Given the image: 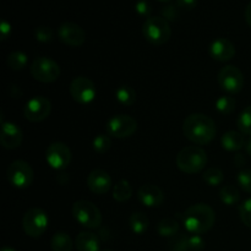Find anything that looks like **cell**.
<instances>
[{
  "label": "cell",
  "instance_id": "cell-1",
  "mask_svg": "<svg viewBox=\"0 0 251 251\" xmlns=\"http://www.w3.org/2000/svg\"><path fill=\"white\" fill-rule=\"evenodd\" d=\"M183 132L194 144L206 145L215 139L217 130L215 122L208 115L194 113L184 120Z\"/></svg>",
  "mask_w": 251,
  "mask_h": 251
},
{
  "label": "cell",
  "instance_id": "cell-2",
  "mask_svg": "<svg viewBox=\"0 0 251 251\" xmlns=\"http://www.w3.org/2000/svg\"><path fill=\"white\" fill-rule=\"evenodd\" d=\"M216 221L215 211L206 203H196L190 206L183 216L185 229L190 234L200 235L208 232Z\"/></svg>",
  "mask_w": 251,
  "mask_h": 251
},
{
  "label": "cell",
  "instance_id": "cell-3",
  "mask_svg": "<svg viewBox=\"0 0 251 251\" xmlns=\"http://www.w3.org/2000/svg\"><path fill=\"white\" fill-rule=\"evenodd\" d=\"M206 164H207V154L199 146L185 147L176 156V166L184 173H199L205 169Z\"/></svg>",
  "mask_w": 251,
  "mask_h": 251
},
{
  "label": "cell",
  "instance_id": "cell-4",
  "mask_svg": "<svg viewBox=\"0 0 251 251\" xmlns=\"http://www.w3.org/2000/svg\"><path fill=\"white\" fill-rule=\"evenodd\" d=\"M142 33L150 43L161 46L167 43L171 38L172 29L168 21L162 16H151L145 21Z\"/></svg>",
  "mask_w": 251,
  "mask_h": 251
},
{
  "label": "cell",
  "instance_id": "cell-5",
  "mask_svg": "<svg viewBox=\"0 0 251 251\" xmlns=\"http://www.w3.org/2000/svg\"><path fill=\"white\" fill-rule=\"evenodd\" d=\"M73 216L82 227L87 229H96L102 225V213L100 208L90 201H76L73 205Z\"/></svg>",
  "mask_w": 251,
  "mask_h": 251
},
{
  "label": "cell",
  "instance_id": "cell-6",
  "mask_svg": "<svg viewBox=\"0 0 251 251\" xmlns=\"http://www.w3.org/2000/svg\"><path fill=\"white\" fill-rule=\"evenodd\" d=\"M48 216L41 208H31L27 211L22 218V228L28 237H42L48 228Z\"/></svg>",
  "mask_w": 251,
  "mask_h": 251
},
{
  "label": "cell",
  "instance_id": "cell-7",
  "mask_svg": "<svg viewBox=\"0 0 251 251\" xmlns=\"http://www.w3.org/2000/svg\"><path fill=\"white\" fill-rule=\"evenodd\" d=\"M31 74L34 80L43 83H51L60 76V68L58 64L47 56H38L31 65Z\"/></svg>",
  "mask_w": 251,
  "mask_h": 251
},
{
  "label": "cell",
  "instance_id": "cell-8",
  "mask_svg": "<svg viewBox=\"0 0 251 251\" xmlns=\"http://www.w3.org/2000/svg\"><path fill=\"white\" fill-rule=\"evenodd\" d=\"M7 180L14 188L26 189L33 183L34 173L32 167L25 161H14L6 171Z\"/></svg>",
  "mask_w": 251,
  "mask_h": 251
},
{
  "label": "cell",
  "instance_id": "cell-9",
  "mask_svg": "<svg viewBox=\"0 0 251 251\" xmlns=\"http://www.w3.org/2000/svg\"><path fill=\"white\" fill-rule=\"evenodd\" d=\"M137 130V122L126 114L114 115L107 123V132L117 139H126L132 136Z\"/></svg>",
  "mask_w": 251,
  "mask_h": 251
},
{
  "label": "cell",
  "instance_id": "cell-10",
  "mask_svg": "<svg viewBox=\"0 0 251 251\" xmlns=\"http://www.w3.org/2000/svg\"><path fill=\"white\" fill-rule=\"evenodd\" d=\"M69 91H70L73 100L80 104H90L91 102H93L96 95H97L95 83L90 78L83 77V76L74 78L71 81Z\"/></svg>",
  "mask_w": 251,
  "mask_h": 251
},
{
  "label": "cell",
  "instance_id": "cell-11",
  "mask_svg": "<svg viewBox=\"0 0 251 251\" xmlns=\"http://www.w3.org/2000/svg\"><path fill=\"white\" fill-rule=\"evenodd\" d=\"M218 83L228 93H238L244 87V75L234 65H227L218 73Z\"/></svg>",
  "mask_w": 251,
  "mask_h": 251
},
{
  "label": "cell",
  "instance_id": "cell-12",
  "mask_svg": "<svg viewBox=\"0 0 251 251\" xmlns=\"http://www.w3.org/2000/svg\"><path fill=\"white\" fill-rule=\"evenodd\" d=\"M51 103L48 98L43 96H36L27 100L24 108V114L27 120L32 123H38L47 119L50 114Z\"/></svg>",
  "mask_w": 251,
  "mask_h": 251
},
{
  "label": "cell",
  "instance_id": "cell-13",
  "mask_svg": "<svg viewBox=\"0 0 251 251\" xmlns=\"http://www.w3.org/2000/svg\"><path fill=\"white\" fill-rule=\"evenodd\" d=\"M47 163L56 171H63L70 164L71 151L64 142H53L46 151Z\"/></svg>",
  "mask_w": 251,
  "mask_h": 251
},
{
  "label": "cell",
  "instance_id": "cell-14",
  "mask_svg": "<svg viewBox=\"0 0 251 251\" xmlns=\"http://www.w3.org/2000/svg\"><path fill=\"white\" fill-rule=\"evenodd\" d=\"M58 36L63 43L71 47H80L85 43L86 33L75 22H64L59 26Z\"/></svg>",
  "mask_w": 251,
  "mask_h": 251
},
{
  "label": "cell",
  "instance_id": "cell-15",
  "mask_svg": "<svg viewBox=\"0 0 251 251\" xmlns=\"http://www.w3.org/2000/svg\"><path fill=\"white\" fill-rule=\"evenodd\" d=\"M137 199L144 206L150 208L159 207L163 203V191L153 184H145L137 191Z\"/></svg>",
  "mask_w": 251,
  "mask_h": 251
},
{
  "label": "cell",
  "instance_id": "cell-16",
  "mask_svg": "<svg viewBox=\"0 0 251 251\" xmlns=\"http://www.w3.org/2000/svg\"><path fill=\"white\" fill-rule=\"evenodd\" d=\"M87 186L93 194L104 195L112 188L110 176L103 169H95L87 176Z\"/></svg>",
  "mask_w": 251,
  "mask_h": 251
},
{
  "label": "cell",
  "instance_id": "cell-17",
  "mask_svg": "<svg viewBox=\"0 0 251 251\" xmlns=\"http://www.w3.org/2000/svg\"><path fill=\"white\" fill-rule=\"evenodd\" d=\"M0 142L6 150H15L21 145L22 131L16 124L1 120V135Z\"/></svg>",
  "mask_w": 251,
  "mask_h": 251
},
{
  "label": "cell",
  "instance_id": "cell-18",
  "mask_svg": "<svg viewBox=\"0 0 251 251\" xmlns=\"http://www.w3.org/2000/svg\"><path fill=\"white\" fill-rule=\"evenodd\" d=\"M210 55L217 61H229L235 55V47L229 39L217 38L211 43Z\"/></svg>",
  "mask_w": 251,
  "mask_h": 251
},
{
  "label": "cell",
  "instance_id": "cell-19",
  "mask_svg": "<svg viewBox=\"0 0 251 251\" xmlns=\"http://www.w3.org/2000/svg\"><path fill=\"white\" fill-rule=\"evenodd\" d=\"M77 251H100V238L92 232H81L75 239Z\"/></svg>",
  "mask_w": 251,
  "mask_h": 251
},
{
  "label": "cell",
  "instance_id": "cell-20",
  "mask_svg": "<svg viewBox=\"0 0 251 251\" xmlns=\"http://www.w3.org/2000/svg\"><path fill=\"white\" fill-rule=\"evenodd\" d=\"M221 144H222L223 149L229 152L239 151L245 146L244 134L230 130L223 135L222 139H221Z\"/></svg>",
  "mask_w": 251,
  "mask_h": 251
},
{
  "label": "cell",
  "instance_id": "cell-21",
  "mask_svg": "<svg viewBox=\"0 0 251 251\" xmlns=\"http://www.w3.org/2000/svg\"><path fill=\"white\" fill-rule=\"evenodd\" d=\"M130 228L135 234H144L147 229H149L150 221L147 216L144 212H134L130 216Z\"/></svg>",
  "mask_w": 251,
  "mask_h": 251
},
{
  "label": "cell",
  "instance_id": "cell-22",
  "mask_svg": "<svg viewBox=\"0 0 251 251\" xmlns=\"http://www.w3.org/2000/svg\"><path fill=\"white\" fill-rule=\"evenodd\" d=\"M159 235L166 238H173L176 234H179L180 230V226H179L178 221L173 220V218H164L159 222L158 227H157Z\"/></svg>",
  "mask_w": 251,
  "mask_h": 251
},
{
  "label": "cell",
  "instance_id": "cell-23",
  "mask_svg": "<svg viewBox=\"0 0 251 251\" xmlns=\"http://www.w3.org/2000/svg\"><path fill=\"white\" fill-rule=\"evenodd\" d=\"M73 240L70 235L64 232H59L53 235L50 240V248L53 251H71L73 250Z\"/></svg>",
  "mask_w": 251,
  "mask_h": 251
},
{
  "label": "cell",
  "instance_id": "cell-24",
  "mask_svg": "<svg viewBox=\"0 0 251 251\" xmlns=\"http://www.w3.org/2000/svg\"><path fill=\"white\" fill-rule=\"evenodd\" d=\"M132 195V186L125 179L119 180L113 188V198L118 202H125L129 200Z\"/></svg>",
  "mask_w": 251,
  "mask_h": 251
},
{
  "label": "cell",
  "instance_id": "cell-25",
  "mask_svg": "<svg viewBox=\"0 0 251 251\" xmlns=\"http://www.w3.org/2000/svg\"><path fill=\"white\" fill-rule=\"evenodd\" d=\"M115 98L118 102L124 107H130L136 100V93H135L134 88L130 86H120L117 91H115Z\"/></svg>",
  "mask_w": 251,
  "mask_h": 251
},
{
  "label": "cell",
  "instance_id": "cell-26",
  "mask_svg": "<svg viewBox=\"0 0 251 251\" xmlns=\"http://www.w3.org/2000/svg\"><path fill=\"white\" fill-rule=\"evenodd\" d=\"M220 198L225 205L233 206L239 202L240 193L234 185H225L220 190Z\"/></svg>",
  "mask_w": 251,
  "mask_h": 251
},
{
  "label": "cell",
  "instance_id": "cell-27",
  "mask_svg": "<svg viewBox=\"0 0 251 251\" xmlns=\"http://www.w3.org/2000/svg\"><path fill=\"white\" fill-rule=\"evenodd\" d=\"M27 55L24 53V51H12V53L9 54L6 59V64L11 70H22L25 66L27 65Z\"/></svg>",
  "mask_w": 251,
  "mask_h": 251
},
{
  "label": "cell",
  "instance_id": "cell-28",
  "mask_svg": "<svg viewBox=\"0 0 251 251\" xmlns=\"http://www.w3.org/2000/svg\"><path fill=\"white\" fill-rule=\"evenodd\" d=\"M235 105H237V100L232 96H221L216 100V109L221 114H230L235 109Z\"/></svg>",
  "mask_w": 251,
  "mask_h": 251
},
{
  "label": "cell",
  "instance_id": "cell-29",
  "mask_svg": "<svg viewBox=\"0 0 251 251\" xmlns=\"http://www.w3.org/2000/svg\"><path fill=\"white\" fill-rule=\"evenodd\" d=\"M238 129L244 135H251V105L245 108L238 117Z\"/></svg>",
  "mask_w": 251,
  "mask_h": 251
},
{
  "label": "cell",
  "instance_id": "cell-30",
  "mask_svg": "<svg viewBox=\"0 0 251 251\" xmlns=\"http://www.w3.org/2000/svg\"><path fill=\"white\" fill-rule=\"evenodd\" d=\"M202 178L210 186H217L223 181V172L217 167H211L206 169Z\"/></svg>",
  "mask_w": 251,
  "mask_h": 251
},
{
  "label": "cell",
  "instance_id": "cell-31",
  "mask_svg": "<svg viewBox=\"0 0 251 251\" xmlns=\"http://www.w3.org/2000/svg\"><path fill=\"white\" fill-rule=\"evenodd\" d=\"M189 237L185 234H176L169 242V249L171 251H190L189 250Z\"/></svg>",
  "mask_w": 251,
  "mask_h": 251
},
{
  "label": "cell",
  "instance_id": "cell-32",
  "mask_svg": "<svg viewBox=\"0 0 251 251\" xmlns=\"http://www.w3.org/2000/svg\"><path fill=\"white\" fill-rule=\"evenodd\" d=\"M110 145H112V140H110L109 135H97L93 140V150L97 153H105L108 150L110 149Z\"/></svg>",
  "mask_w": 251,
  "mask_h": 251
},
{
  "label": "cell",
  "instance_id": "cell-33",
  "mask_svg": "<svg viewBox=\"0 0 251 251\" xmlns=\"http://www.w3.org/2000/svg\"><path fill=\"white\" fill-rule=\"evenodd\" d=\"M239 215L242 222L247 226L248 228H251V199H248L240 205Z\"/></svg>",
  "mask_w": 251,
  "mask_h": 251
},
{
  "label": "cell",
  "instance_id": "cell-34",
  "mask_svg": "<svg viewBox=\"0 0 251 251\" xmlns=\"http://www.w3.org/2000/svg\"><path fill=\"white\" fill-rule=\"evenodd\" d=\"M238 184L247 193L251 194V169H243L238 174Z\"/></svg>",
  "mask_w": 251,
  "mask_h": 251
},
{
  "label": "cell",
  "instance_id": "cell-35",
  "mask_svg": "<svg viewBox=\"0 0 251 251\" xmlns=\"http://www.w3.org/2000/svg\"><path fill=\"white\" fill-rule=\"evenodd\" d=\"M34 36H36V39L38 42L48 43V42H50L53 39V31H51V28H49L47 26H39L34 31Z\"/></svg>",
  "mask_w": 251,
  "mask_h": 251
},
{
  "label": "cell",
  "instance_id": "cell-36",
  "mask_svg": "<svg viewBox=\"0 0 251 251\" xmlns=\"http://www.w3.org/2000/svg\"><path fill=\"white\" fill-rule=\"evenodd\" d=\"M188 243L190 251H202L205 248V240L200 235H190Z\"/></svg>",
  "mask_w": 251,
  "mask_h": 251
},
{
  "label": "cell",
  "instance_id": "cell-37",
  "mask_svg": "<svg viewBox=\"0 0 251 251\" xmlns=\"http://www.w3.org/2000/svg\"><path fill=\"white\" fill-rule=\"evenodd\" d=\"M135 10H136V12L140 16H146L147 19L151 17L150 14H151L152 9L151 5H150V2L147 1V0H139V1L136 2V5H135Z\"/></svg>",
  "mask_w": 251,
  "mask_h": 251
},
{
  "label": "cell",
  "instance_id": "cell-38",
  "mask_svg": "<svg viewBox=\"0 0 251 251\" xmlns=\"http://www.w3.org/2000/svg\"><path fill=\"white\" fill-rule=\"evenodd\" d=\"M10 34H11V25L7 21H5V20H2L1 24H0V37H1V41H5Z\"/></svg>",
  "mask_w": 251,
  "mask_h": 251
},
{
  "label": "cell",
  "instance_id": "cell-39",
  "mask_svg": "<svg viewBox=\"0 0 251 251\" xmlns=\"http://www.w3.org/2000/svg\"><path fill=\"white\" fill-rule=\"evenodd\" d=\"M198 0H176V5L178 7L184 10H191L196 6Z\"/></svg>",
  "mask_w": 251,
  "mask_h": 251
},
{
  "label": "cell",
  "instance_id": "cell-40",
  "mask_svg": "<svg viewBox=\"0 0 251 251\" xmlns=\"http://www.w3.org/2000/svg\"><path fill=\"white\" fill-rule=\"evenodd\" d=\"M163 14H164V19H169V20H174L176 19V9H174L173 6H168L166 7V9L163 10Z\"/></svg>",
  "mask_w": 251,
  "mask_h": 251
},
{
  "label": "cell",
  "instance_id": "cell-41",
  "mask_svg": "<svg viewBox=\"0 0 251 251\" xmlns=\"http://www.w3.org/2000/svg\"><path fill=\"white\" fill-rule=\"evenodd\" d=\"M233 161H234V164L237 167H243L245 163H247V159H245L244 154H240V153L235 154V157Z\"/></svg>",
  "mask_w": 251,
  "mask_h": 251
},
{
  "label": "cell",
  "instance_id": "cell-42",
  "mask_svg": "<svg viewBox=\"0 0 251 251\" xmlns=\"http://www.w3.org/2000/svg\"><path fill=\"white\" fill-rule=\"evenodd\" d=\"M245 21L251 27V1L248 4L247 9H245Z\"/></svg>",
  "mask_w": 251,
  "mask_h": 251
},
{
  "label": "cell",
  "instance_id": "cell-43",
  "mask_svg": "<svg viewBox=\"0 0 251 251\" xmlns=\"http://www.w3.org/2000/svg\"><path fill=\"white\" fill-rule=\"evenodd\" d=\"M245 151H247V153L251 157V137L245 141Z\"/></svg>",
  "mask_w": 251,
  "mask_h": 251
},
{
  "label": "cell",
  "instance_id": "cell-44",
  "mask_svg": "<svg viewBox=\"0 0 251 251\" xmlns=\"http://www.w3.org/2000/svg\"><path fill=\"white\" fill-rule=\"evenodd\" d=\"M1 251H16V250H15L14 248H11V247H4V248H2Z\"/></svg>",
  "mask_w": 251,
  "mask_h": 251
},
{
  "label": "cell",
  "instance_id": "cell-45",
  "mask_svg": "<svg viewBox=\"0 0 251 251\" xmlns=\"http://www.w3.org/2000/svg\"><path fill=\"white\" fill-rule=\"evenodd\" d=\"M158 1H169V0H158Z\"/></svg>",
  "mask_w": 251,
  "mask_h": 251
},
{
  "label": "cell",
  "instance_id": "cell-46",
  "mask_svg": "<svg viewBox=\"0 0 251 251\" xmlns=\"http://www.w3.org/2000/svg\"><path fill=\"white\" fill-rule=\"evenodd\" d=\"M103 251H112V250H103Z\"/></svg>",
  "mask_w": 251,
  "mask_h": 251
}]
</instances>
